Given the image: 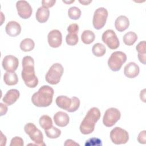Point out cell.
Wrapping results in <instances>:
<instances>
[{"label": "cell", "instance_id": "obj_1", "mask_svg": "<svg viewBox=\"0 0 146 146\" xmlns=\"http://www.w3.org/2000/svg\"><path fill=\"white\" fill-rule=\"evenodd\" d=\"M21 76L25 84L29 88H34L38 84V79L34 71V60L30 56H25L22 59Z\"/></svg>", "mask_w": 146, "mask_h": 146}, {"label": "cell", "instance_id": "obj_2", "mask_svg": "<svg viewBox=\"0 0 146 146\" xmlns=\"http://www.w3.org/2000/svg\"><path fill=\"white\" fill-rule=\"evenodd\" d=\"M54 93V90L51 87L44 85L38 92L33 95L31 102L34 106L38 107H48L52 103Z\"/></svg>", "mask_w": 146, "mask_h": 146}, {"label": "cell", "instance_id": "obj_3", "mask_svg": "<svg viewBox=\"0 0 146 146\" xmlns=\"http://www.w3.org/2000/svg\"><path fill=\"white\" fill-rule=\"evenodd\" d=\"M101 116L100 111L96 107L90 108L80 125V131L84 135L91 133L95 129V125Z\"/></svg>", "mask_w": 146, "mask_h": 146}, {"label": "cell", "instance_id": "obj_4", "mask_svg": "<svg viewBox=\"0 0 146 146\" xmlns=\"http://www.w3.org/2000/svg\"><path fill=\"white\" fill-rule=\"evenodd\" d=\"M63 73V67L62 65L59 63H54L50 67L46 74V80L50 84H56L60 82Z\"/></svg>", "mask_w": 146, "mask_h": 146}, {"label": "cell", "instance_id": "obj_5", "mask_svg": "<svg viewBox=\"0 0 146 146\" xmlns=\"http://www.w3.org/2000/svg\"><path fill=\"white\" fill-rule=\"evenodd\" d=\"M127 60L126 54L122 51H115L111 55L108 60V66L113 71H118Z\"/></svg>", "mask_w": 146, "mask_h": 146}, {"label": "cell", "instance_id": "obj_6", "mask_svg": "<svg viewBox=\"0 0 146 146\" xmlns=\"http://www.w3.org/2000/svg\"><path fill=\"white\" fill-rule=\"evenodd\" d=\"M24 130L26 133L30 136L31 140L36 145L39 146L46 145L43 142V135L42 132L33 123H29L26 124L24 127Z\"/></svg>", "mask_w": 146, "mask_h": 146}, {"label": "cell", "instance_id": "obj_7", "mask_svg": "<svg viewBox=\"0 0 146 146\" xmlns=\"http://www.w3.org/2000/svg\"><path fill=\"white\" fill-rule=\"evenodd\" d=\"M108 15V11L104 7L97 9L95 11L93 17L92 23L94 27L96 30L102 29L106 23Z\"/></svg>", "mask_w": 146, "mask_h": 146}, {"label": "cell", "instance_id": "obj_8", "mask_svg": "<svg viewBox=\"0 0 146 146\" xmlns=\"http://www.w3.org/2000/svg\"><path fill=\"white\" fill-rule=\"evenodd\" d=\"M120 116L121 113L118 109L113 107L110 108L106 111L103 116V124L107 127H112L120 119Z\"/></svg>", "mask_w": 146, "mask_h": 146}, {"label": "cell", "instance_id": "obj_9", "mask_svg": "<svg viewBox=\"0 0 146 146\" xmlns=\"http://www.w3.org/2000/svg\"><path fill=\"white\" fill-rule=\"evenodd\" d=\"M110 138L113 143L115 144H125L129 139L128 133L120 127H116L110 132Z\"/></svg>", "mask_w": 146, "mask_h": 146}, {"label": "cell", "instance_id": "obj_10", "mask_svg": "<svg viewBox=\"0 0 146 146\" xmlns=\"http://www.w3.org/2000/svg\"><path fill=\"white\" fill-rule=\"evenodd\" d=\"M102 41L110 48L115 50L119 47L120 42L119 40L115 33L112 30H107L102 34Z\"/></svg>", "mask_w": 146, "mask_h": 146}, {"label": "cell", "instance_id": "obj_11", "mask_svg": "<svg viewBox=\"0 0 146 146\" xmlns=\"http://www.w3.org/2000/svg\"><path fill=\"white\" fill-rule=\"evenodd\" d=\"M16 7L18 15L22 19L29 18L33 12L32 7L26 1H18L16 3Z\"/></svg>", "mask_w": 146, "mask_h": 146}, {"label": "cell", "instance_id": "obj_12", "mask_svg": "<svg viewBox=\"0 0 146 146\" xmlns=\"http://www.w3.org/2000/svg\"><path fill=\"white\" fill-rule=\"evenodd\" d=\"M68 34L66 35V41L70 46H75L78 42V33L79 31V26L76 23H72L67 27Z\"/></svg>", "mask_w": 146, "mask_h": 146}, {"label": "cell", "instance_id": "obj_13", "mask_svg": "<svg viewBox=\"0 0 146 146\" xmlns=\"http://www.w3.org/2000/svg\"><path fill=\"white\" fill-rule=\"evenodd\" d=\"M48 44L53 48L59 47L62 42V35L58 30H52L50 31L47 35Z\"/></svg>", "mask_w": 146, "mask_h": 146}, {"label": "cell", "instance_id": "obj_14", "mask_svg": "<svg viewBox=\"0 0 146 146\" xmlns=\"http://www.w3.org/2000/svg\"><path fill=\"white\" fill-rule=\"evenodd\" d=\"M2 64L5 70L7 71H15L18 67L19 62L17 57L9 55L3 58Z\"/></svg>", "mask_w": 146, "mask_h": 146}, {"label": "cell", "instance_id": "obj_15", "mask_svg": "<svg viewBox=\"0 0 146 146\" xmlns=\"http://www.w3.org/2000/svg\"><path fill=\"white\" fill-rule=\"evenodd\" d=\"M139 66L135 62H129L125 65L124 68V74L128 78H134L139 74Z\"/></svg>", "mask_w": 146, "mask_h": 146}, {"label": "cell", "instance_id": "obj_16", "mask_svg": "<svg viewBox=\"0 0 146 146\" xmlns=\"http://www.w3.org/2000/svg\"><path fill=\"white\" fill-rule=\"evenodd\" d=\"M6 33L10 36H16L21 32V26L19 23L16 21H10L6 25L5 27Z\"/></svg>", "mask_w": 146, "mask_h": 146}, {"label": "cell", "instance_id": "obj_17", "mask_svg": "<svg viewBox=\"0 0 146 146\" xmlns=\"http://www.w3.org/2000/svg\"><path fill=\"white\" fill-rule=\"evenodd\" d=\"M20 93L17 89H11L9 90L5 96L2 100L8 106H11L14 104L19 98Z\"/></svg>", "mask_w": 146, "mask_h": 146}, {"label": "cell", "instance_id": "obj_18", "mask_svg": "<svg viewBox=\"0 0 146 146\" xmlns=\"http://www.w3.org/2000/svg\"><path fill=\"white\" fill-rule=\"evenodd\" d=\"M53 119L55 124L61 127L67 125L70 121V117L67 113L62 111L56 112L54 115Z\"/></svg>", "mask_w": 146, "mask_h": 146}, {"label": "cell", "instance_id": "obj_19", "mask_svg": "<svg viewBox=\"0 0 146 146\" xmlns=\"http://www.w3.org/2000/svg\"><path fill=\"white\" fill-rule=\"evenodd\" d=\"M129 26V19L125 15H120L115 20V26L116 29L119 32L124 31L128 28Z\"/></svg>", "mask_w": 146, "mask_h": 146}, {"label": "cell", "instance_id": "obj_20", "mask_svg": "<svg viewBox=\"0 0 146 146\" xmlns=\"http://www.w3.org/2000/svg\"><path fill=\"white\" fill-rule=\"evenodd\" d=\"M55 102L58 107L67 111L71 106L72 100L71 99L66 96L60 95L56 98Z\"/></svg>", "mask_w": 146, "mask_h": 146}, {"label": "cell", "instance_id": "obj_21", "mask_svg": "<svg viewBox=\"0 0 146 146\" xmlns=\"http://www.w3.org/2000/svg\"><path fill=\"white\" fill-rule=\"evenodd\" d=\"M50 16V11L47 8L44 7H40L38 9L35 17L36 19L39 23H44L46 22Z\"/></svg>", "mask_w": 146, "mask_h": 146}, {"label": "cell", "instance_id": "obj_22", "mask_svg": "<svg viewBox=\"0 0 146 146\" xmlns=\"http://www.w3.org/2000/svg\"><path fill=\"white\" fill-rule=\"evenodd\" d=\"M3 80L8 86H14L18 83V78L14 71H7L3 75Z\"/></svg>", "mask_w": 146, "mask_h": 146}, {"label": "cell", "instance_id": "obj_23", "mask_svg": "<svg viewBox=\"0 0 146 146\" xmlns=\"http://www.w3.org/2000/svg\"><path fill=\"white\" fill-rule=\"evenodd\" d=\"M145 41L143 40L138 43L136 47V50L138 52V58L139 61L143 64H145L146 60V48Z\"/></svg>", "mask_w": 146, "mask_h": 146}, {"label": "cell", "instance_id": "obj_24", "mask_svg": "<svg viewBox=\"0 0 146 146\" xmlns=\"http://www.w3.org/2000/svg\"><path fill=\"white\" fill-rule=\"evenodd\" d=\"M35 43L34 40L30 38H25L22 40L20 43L21 49L25 52L30 51L34 49Z\"/></svg>", "mask_w": 146, "mask_h": 146}, {"label": "cell", "instance_id": "obj_25", "mask_svg": "<svg viewBox=\"0 0 146 146\" xmlns=\"http://www.w3.org/2000/svg\"><path fill=\"white\" fill-rule=\"evenodd\" d=\"M95 38V34L91 30H84L81 35L82 41L87 44L92 43Z\"/></svg>", "mask_w": 146, "mask_h": 146}, {"label": "cell", "instance_id": "obj_26", "mask_svg": "<svg viewBox=\"0 0 146 146\" xmlns=\"http://www.w3.org/2000/svg\"><path fill=\"white\" fill-rule=\"evenodd\" d=\"M137 39V34L133 31L127 33L123 36V40L124 43L127 46L133 45Z\"/></svg>", "mask_w": 146, "mask_h": 146}, {"label": "cell", "instance_id": "obj_27", "mask_svg": "<svg viewBox=\"0 0 146 146\" xmlns=\"http://www.w3.org/2000/svg\"><path fill=\"white\" fill-rule=\"evenodd\" d=\"M92 51L95 56L100 57L105 54L106 52V48L103 44L100 43H97L93 46Z\"/></svg>", "mask_w": 146, "mask_h": 146}, {"label": "cell", "instance_id": "obj_28", "mask_svg": "<svg viewBox=\"0 0 146 146\" xmlns=\"http://www.w3.org/2000/svg\"><path fill=\"white\" fill-rule=\"evenodd\" d=\"M39 123L40 126L44 130L47 129L52 126V121L51 118L46 115H42L40 117Z\"/></svg>", "mask_w": 146, "mask_h": 146}, {"label": "cell", "instance_id": "obj_29", "mask_svg": "<svg viewBox=\"0 0 146 146\" xmlns=\"http://www.w3.org/2000/svg\"><path fill=\"white\" fill-rule=\"evenodd\" d=\"M44 132L47 137L50 139L58 138L61 134V131L54 126H52L47 129H45Z\"/></svg>", "mask_w": 146, "mask_h": 146}, {"label": "cell", "instance_id": "obj_30", "mask_svg": "<svg viewBox=\"0 0 146 146\" xmlns=\"http://www.w3.org/2000/svg\"><path fill=\"white\" fill-rule=\"evenodd\" d=\"M68 15L70 19L77 20L81 16V11L76 6L71 7L68 10Z\"/></svg>", "mask_w": 146, "mask_h": 146}, {"label": "cell", "instance_id": "obj_31", "mask_svg": "<svg viewBox=\"0 0 146 146\" xmlns=\"http://www.w3.org/2000/svg\"><path fill=\"white\" fill-rule=\"evenodd\" d=\"M72 103L70 108L67 110L69 112H73L76 111L80 106V100L76 96H73L71 98Z\"/></svg>", "mask_w": 146, "mask_h": 146}, {"label": "cell", "instance_id": "obj_32", "mask_svg": "<svg viewBox=\"0 0 146 146\" xmlns=\"http://www.w3.org/2000/svg\"><path fill=\"white\" fill-rule=\"evenodd\" d=\"M85 146H101L102 140L97 137H92L87 140L85 143Z\"/></svg>", "mask_w": 146, "mask_h": 146}, {"label": "cell", "instance_id": "obj_33", "mask_svg": "<svg viewBox=\"0 0 146 146\" xmlns=\"http://www.w3.org/2000/svg\"><path fill=\"white\" fill-rule=\"evenodd\" d=\"M24 145L23 139L19 137L15 136L13 137L11 140V143L10 144V146H23Z\"/></svg>", "mask_w": 146, "mask_h": 146}, {"label": "cell", "instance_id": "obj_34", "mask_svg": "<svg viewBox=\"0 0 146 146\" xmlns=\"http://www.w3.org/2000/svg\"><path fill=\"white\" fill-rule=\"evenodd\" d=\"M137 141L140 144L146 143V131L145 130L140 132L137 137Z\"/></svg>", "mask_w": 146, "mask_h": 146}, {"label": "cell", "instance_id": "obj_35", "mask_svg": "<svg viewBox=\"0 0 146 146\" xmlns=\"http://www.w3.org/2000/svg\"><path fill=\"white\" fill-rule=\"evenodd\" d=\"M56 2L55 0H43L42 1V6L46 8H49L52 7Z\"/></svg>", "mask_w": 146, "mask_h": 146}, {"label": "cell", "instance_id": "obj_36", "mask_svg": "<svg viewBox=\"0 0 146 146\" xmlns=\"http://www.w3.org/2000/svg\"><path fill=\"white\" fill-rule=\"evenodd\" d=\"M1 116H3L5 115L7 111V107L5 105L3 104V103H1Z\"/></svg>", "mask_w": 146, "mask_h": 146}, {"label": "cell", "instance_id": "obj_37", "mask_svg": "<svg viewBox=\"0 0 146 146\" xmlns=\"http://www.w3.org/2000/svg\"><path fill=\"white\" fill-rule=\"evenodd\" d=\"M64 145H79V144L75 143L74 140L71 139H67L66 140Z\"/></svg>", "mask_w": 146, "mask_h": 146}, {"label": "cell", "instance_id": "obj_38", "mask_svg": "<svg viewBox=\"0 0 146 146\" xmlns=\"http://www.w3.org/2000/svg\"><path fill=\"white\" fill-rule=\"evenodd\" d=\"M145 89H143L142 91H141L140 94V99L141 100H143L144 102H145Z\"/></svg>", "mask_w": 146, "mask_h": 146}, {"label": "cell", "instance_id": "obj_39", "mask_svg": "<svg viewBox=\"0 0 146 146\" xmlns=\"http://www.w3.org/2000/svg\"><path fill=\"white\" fill-rule=\"evenodd\" d=\"M79 2L83 5H88L92 2V1H79Z\"/></svg>", "mask_w": 146, "mask_h": 146}, {"label": "cell", "instance_id": "obj_40", "mask_svg": "<svg viewBox=\"0 0 146 146\" xmlns=\"http://www.w3.org/2000/svg\"><path fill=\"white\" fill-rule=\"evenodd\" d=\"M75 1H70V2H66V1H63V2H64V3H71V2H74Z\"/></svg>", "mask_w": 146, "mask_h": 146}]
</instances>
